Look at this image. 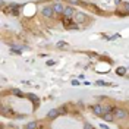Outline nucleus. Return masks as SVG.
I'll return each instance as SVG.
<instances>
[{
    "label": "nucleus",
    "mask_w": 129,
    "mask_h": 129,
    "mask_svg": "<svg viewBox=\"0 0 129 129\" xmlns=\"http://www.w3.org/2000/svg\"><path fill=\"white\" fill-rule=\"evenodd\" d=\"M113 117L114 119H119V120H125L128 117V112L122 107H114L113 109Z\"/></svg>",
    "instance_id": "nucleus-1"
},
{
    "label": "nucleus",
    "mask_w": 129,
    "mask_h": 129,
    "mask_svg": "<svg viewBox=\"0 0 129 129\" xmlns=\"http://www.w3.org/2000/svg\"><path fill=\"white\" fill-rule=\"evenodd\" d=\"M41 13H43L44 18H53V16H54V12H53L51 6H44L43 10H41Z\"/></svg>",
    "instance_id": "nucleus-2"
},
{
    "label": "nucleus",
    "mask_w": 129,
    "mask_h": 129,
    "mask_svg": "<svg viewBox=\"0 0 129 129\" xmlns=\"http://www.w3.org/2000/svg\"><path fill=\"white\" fill-rule=\"evenodd\" d=\"M6 13H8V15H13V16L19 15V6H18V5H10V6L6 9Z\"/></svg>",
    "instance_id": "nucleus-3"
},
{
    "label": "nucleus",
    "mask_w": 129,
    "mask_h": 129,
    "mask_svg": "<svg viewBox=\"0 0 129 129\" xmlns=\"http://www.w3.org/2000/svg\"><path fill=\"white\" fill-rule=\"evenodd\" d=\"M73 16H75V21H76L78 24H84V22L87 21V15L82 13V12H75Z\"/></svg>",
    "instance_id": "nucleus-4"
},
{
    "label": "nucleus",
    "mask_w": 129,
    "mask_h": 129,
    "mask_svg": "<svg viewBox=\"0 0 129 129\" xmlns=\"http://www.w3.org/2000/svg\"><path fill=\"white\" fill-rule=\"evenodd\" d=\"M62 13H63L64 18H72L73 13H75V10H73L72 6H66V8H63V12Z\"/></svg>",
    "instance_id": "nucleus-5"
},
{
    "label": "nucleus",
    "mask_w": 129,
    "mask_h": 129,
    "mask_svg": "<svg viewBox=\"0 0 129 129\" xmlns=\"http://www.w3.org/2000/svg\"><path fill=\"white\" fill-rule=\"evenodd\" d=\"M63 8H64V6L62 5V3H60V2H56V3H54V5L51 6L53 12H54V13H59V15H60V13L63 12Z\"/></svg>",
    "instance_id": "nucleus-6"
},
{
    "label": "nucleus",
    "mask_w": 129,
    "mask_h": 129,
    "mask_svg": "<svg viewBox=\"0 0 129 129\" xmlns=\"http://www.w3.org/2000/svg\"><path fill=\"white\" fill-rule=\"evenodd\" d=\"M59 114H60V110L51 109V110H48V113H47V119H56Z\"/></svg>",
    "instance_id": "nucleus-7"
},
{
    "label": "nucleus",
    "mask_w": 129,
    "mask_h": 129,
    "mask_svg": "<svg viewBox=\"0 0 129 129\" xmlns=\"http://www.w3.org/2000/svg\"><path fill=\"white\" fill-rule=\"evenodd\" d=\"M126 72H128V69H126L125 66H120V68H117V69H116V75H119V76H125Z\"/></svg>",
    "instance_id": "nucleus-8"
},
{
    "label": "nucleus",
    "mask_w": 129,
    "mask_h": 129,
    "mask_svg": "<svg viewBox=\"0 0 129 129\" xmlns=\"http://www.w3.org/2000/svg\"><path fill=\"white\" fill-rule=\"evenodd\" d=\"M101 117H103L106 122H112V120H114V117H113V113H112V112H110V113H103V114H101Z\"/></svg>",
    "instance_id": "nucleus-9"
},
{
    "label": "nucleus",
    "mask_w": 129,
    "mask_h": 129,
    "mask_svg": "<svg viewBox=\"0 0 129 129\" xmlns=\"http://www.w3.org/2000/svg\"><path fill=\"white\" fill-rule=\"evenodd\" d=\"M92 112H94L95 116H101V114H103V112H101V106H100V104L94 106V107H92Z\"/></svg>",
    "instance_id": "nucleus-10"
},
{
    "label": "nucleus",
    "mask_w": 129,
    "mask_h": 129,
    "mask_svg": "<svg viewBox=\"0 0 129 129\" xmlns=\"http://www.w3.org/2000/svg\"><path fill=\"white\" fill-rule=\"evenodd\" d=\"M12 94L15 97H19V98H22V97H25V94L21 91V89H18V88H13L12 89Z\"/></svg>",
    "instance_id": "nucleus-11"
},
{
    "label": "nucleus",
    "mask_w": 129,
    "mask_h": 129,
    "mask_svg": "<svg viewBox=\"0 0 129 129\" xmlns=\"http://www.w3.org/2000/svg\"><path fill=\"white\" fill-rule=\"evenodd\" d=\"M25 97H28V98H29V100H31L35 106L38 104V97H37V95H34V94H26Z\"/></svg>",
    "instance_id": "nucleus-12"
},
{
    "label": "nucleus",
    "mask_w": 129,
    "mask_h": 129,
    "mask_svg": "<svg viewBox=\"0 0 129 129\" xmlns=\"http://www.w3.org/2000/svg\"><path fill=\"white\" fill-rule=\"evenodd\" d=\"M0 114H5V116L10 114V109H9V107H5V106H2V107H0Z\"/></svg>",
    "instance_id": "nucleus-13"
},
{
    "label": "nucleus",
    "mask_w": 129,
    "mask_h": 129,
    "mask_svg": "<svg viewBox=\"0 0 129 129\" xmlns=\"http://www.w3.org/2000/svg\"><path fill=\"white\" fill-rule=\"evenodd\" d=\"M113 106H101V112L103 113H110V112H113Z\"/></svg>",
    "instance_id": "nucleus-14"
},
{
    "label": "nucleus",
    "mask_w": 129,
    "mask_h": 129,
    "mask_svg": "<svg viewBox=\"0 0 129 129\" xmlns=\"http://www.w3.org/2000/svg\"><path fill=\"white\" fill-rule=\"evenodd\" d=\"M37 126H38L37 122H29V123L25 126V129H37Z\"/></svg>",
    "instance_id": "nucleus-15"
},
{
    "label": "nucleus",
    "mask_w": 129,
    "mask_h": 129,
    "mask_svg": "<svg viewBox=\"0 0 129 129\" xmlns=\"http://www.w3.org/2000/svg\"><path fill=\"white\" fill-rule=\"evenodd\" d=\"M57 47L59 48H69V44H66L63 41H59V43H57Z\"/></svg>",
    "instance_id": "nucleus-16"
},
{
    "label": "nucleus",
    "mask_w": 129,
    "mask_h": 129,
    "mask_svg": "<svg viewBox=\"0 0 129 129\" xmlns=\"http://www.w3.org/2000/svg\"><path fill=\"white\" fill-rule=\"evenodd\" d=\"M95 85H98V87H107V85H110V84H107L106 81H97Z\"/></svg>",
    "instance_id": "nucleus-17"
},
{
    "label": "nucleus",
    "mask_w": 129,
    "mask_h": 129,
    "mask_svg": "<svg viewBox=\"0 0 129 129\" xmlns=\"http://www.w3.org/2000/svg\"><path fill=\"white\" fill-rule=\"evenodd\" d=\"M24 48H25V47H19V46H12V51L15 50L16 53H21V51H22Z\"/></svg>",
    "instance_id": "nucleus-18"
},
{
    "label": "nucleus",
    "mask_w": 129,
    "mask_h": 129,
    "mask_svg": "<svg viewBox=\"0 0 129 129\" xmlns=\"http://www.w3.org/2000/svg\"><path fill=\"white\" fill-rule=\"evenodd\" d=\"M84 129H94V128H92V125H91V123L87 122V123H84Z\"/></svg>",
    "instance_id": "nucleus-19"
},
{
    "label": "nucleus",
    "mask_w": 129,
    "mask_h": 129,
    "mask_svg": "<svg viewBox=\"0 0 129 129\" xmlns=\"http://www.w3.org/2000/svg\"><path fill=\"white\" fill-rule=\"evenodd\" d=\"M79 2L81 0H69V5H71V6H75V5H78Z\"/></svg>",
    "instance_id": "nucleus-20"
},
{
    "label": "nucleus",
    "mask_w": 129,
    "mask_h": 129,
    "mask_svg": "<svg viewBox=\"0 0 129 129\" xmlns=\"http://www.w3.org/2000/svg\"><path fill=\"white\" fill-rule=\"evenodd\" d=\"M72 85H73V87H78V85H81V84H79V81H78V79H73L72 81Z\"/></svg>",
    "instance_id": "nucleus-21"
},
{
    "label": "nucleus",
    "mask_w": 129,
    "mask_h": 129,
    "mask_svg": "<svg viewBox=\"0 0 129 129\" xmlns=\"http://www.w3.org/2000/svg\"><path fill=\"white\" fill-rule=\"evenodd\" d=\"M120 37V34H114L113 37H109V40H116V38H119Z\"/></svg>",
    "instance_id": "nucleus-22"
},
{
    "label": "nucleus",
    "mask_w": 129,
    "mask_h": 129,
    "mask_svg": "<svg viewBox=\"0 0 129 129\" xmlns=\"http://www.w3.org/2000/svg\"><path fill=\"white\" fill-rule=\"evenodd\" d=\"M98 126H100L101 129H109V125H106V123H100Z\"/></svg>",
    "instance_id": "nucleus-23"
},
{
    "label": "nucleus",
    "mask_w": 129,
    "mask_h": 129,
    "mask_svg": "<svg viewBox=\"0 0 129 129\" xmlns=\"http://www.w3.org/2000/svg\"><path fill=\"white\" fill-rule=\"evenodd\" d=\"M47 64H50V66H51V64H54V60H47Z\"/></svg>",
    "instance_id": "nucleus-24"
},
{
    "label": "nucleus",
    "mask_w": 129,
    "mask_h": 129,
    "mask_svg": "<svg viewBox=\"0 0 129 129\" xmlns=\"http://www.w3.org/2000/svg\"><path fill=\"white\" fill-rule=\"evenodd\" d=\"M2 128H3V125H2V123H0V129H2Z\"/></svg>",
    "instance_id": "nucleus-25"
},
{
    "label": "nucleus",
    "mask_w": 129,
    "mask_h": 129,
    "mask_svg": "<svg viewBox=\"0 0 129 129\" xmlns=\"http://www.w3.org/2000/svg\"><path fill=\"white\" fill-rule=\"evenodd\" d=\"M0 107H2V104H0Z\"/></svg>",
    "instance_id": "nucleus-26"
}]
</instances>
